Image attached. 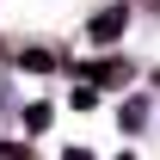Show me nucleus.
<instances>
[{"label":"nucleus","instance_id":"f257e3e1","mask_svg":"<svg viewBox=\"0 0 160 160\" xmlns=\"http://www.w3.org/2000/svg\"><path fill=\"white\" fill-rule=\"evenodd\" d=\"M117 31H123V6H111V12H99V19H92V37H99V43H111Z\"/></svg>","mask_w":160,"mask_h":160},{"label":"nucleus","instance_id":"f03ea898","mask_svg":"<svg viewBox=\"0 0 160 160\" xmlns=\"http://www.w3.org/2000/svg\"><path fill=\"white\" fill-rule=\"evenodd\" d=\"M0 160H25V148L19 142H0Z\"/></svg>","mask_w":160,"mask_h":160}]
</instances>
